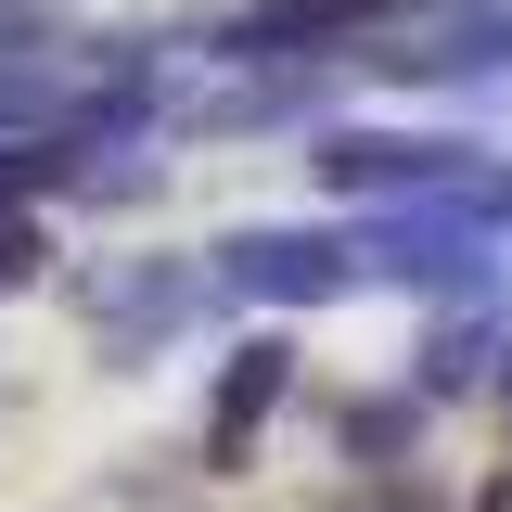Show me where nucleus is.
I'll return each instance as SVG.
<instances>
[{
    "label": "nucleus",
    "mask_w": 512,
    "mask_h": 512,
    "mask_svg": "<svg viewBox=\"0 0 512 512\" xmlns=\"http://www.w3.org/2000/svg\"><path fill=\"white\" fill-rule=\"evenodd\" d=\"M282 397H295V346H282V333H244V346L218 359V397H205V474H244Z\"/></svg>",
    "instance_id": "obj_6"
},
{
    "label": "nucleus",
    "mask_w": 512,
    "mask_h": 512,
    "mask_svg": "<svg viewBox=\"0 0 512 512\" xmlns=\"http://www.w3.org/2000/svg\"><path fill=\"white\" fill-rule=\"evenodd\" d=\"M359 282H410V295H487L500 269H487V231L461 218V205H397L359 231Z\"/></svg>",
    "instance_id": "obj_4"
},
{
    "label": "nucleus",
    "mask_w": 512,
    "mask_h": 512,
    "mask_svg": "<svg viewBox=\"0 0 512 512\" xmlns=\"http://www.w3.org/2000/svg\"><path fill=\"white\" fill-rule=\"evenodd\" d=\"M500 333H487V320H436V333H423V372H410V397H461V384H500Z\"/></svg>",
    "instance_id": "obj_7"
},
{
    "label": "nucleus",
    "mask_w": 512,
    "mask_h": 512,
    "mask_svg": "<svg viewBox=\"0 0 512 512\" xmlns=\"http://www.w3.org/2000/svg\"><path fill=\"white\" fill-rule=\"evenodd\" d=\"M410 26V0H244L231 26H218V64H269V77H295L320 52H372Z\"/></svg>",
    "instance_id": "obj_2"
},
{
    "label": "nucleus",
    "mask_w": 512,
    "mask_h": 512,
    "mask_svg": "<svg viewBox=\"0 0 512 512\" xmlns=\"http://www.w3.org/2000/svg\"><path fill=\"white\" fill-rule=\"evenodd\" d=\"M308 167L333 192H372V205H461V192L487 180V154L448 141V128H320Z\"/></svg>",
    "instance_id": "obj_1"
},
{
    "label": "nucleus",
    "mask_w": 512,
    "mask_h": 512,
    "mask_svg": "<svg viewBox=\"0 0 512 512\" xmlns=\"http://www.w3.org/2000/svg\"><path fill=\"white\" fill-rule=\"evenodd\" d=\"M218 295V269H167V256H128V269H77V308L103 320V346H154V333H180L192 308Z\"/></svg>",
    "instance_id": "obj_5"
},
{
    "label": "nucleus",
    "mask_w": 512,
    "mask_h": 512,
    "mask_svg": "<svg viewBox=\"0 0 512 512\" xmlns=\"http://www.w3.org/2000/svg\"><path fill=\"white\" fill-rule=\"evenodd\" d=\"M39 282V218H0V295Z\"/></svg>",
    "instance_id": "obj_9"
},
{
    "label": "nucleus",
    "mask_w": 512,
    "mask_h": 512,
    "mask_svg": "<svg viewBox=\"0 0 512 512\" xmlns=\"http://www.w3.org/2000/svg\"><path fill=\"white\" fill-rule=\"evenodd\" d=\"M346 282H359V231L269 218V231H231L218 244V295H256V308H333Z\"/></svg>",
    "instance_id": "obj_3"
},
{
    "label": "nucleus",
    "mask_w": 512,
    "mask_h": 512,
    "mask_svg": "<svg viewBox=\"0 0 512 512\" xmlns=\"http://www.w3.org/2000/svg\"><path fill=\"white\" fill-rule=\"evenodd\" d=\"M410 436H423V397H359V410H346V448H359V461H397Z\"/></svg>",
    "instance_id": "obj_8"
}]
</instances>
